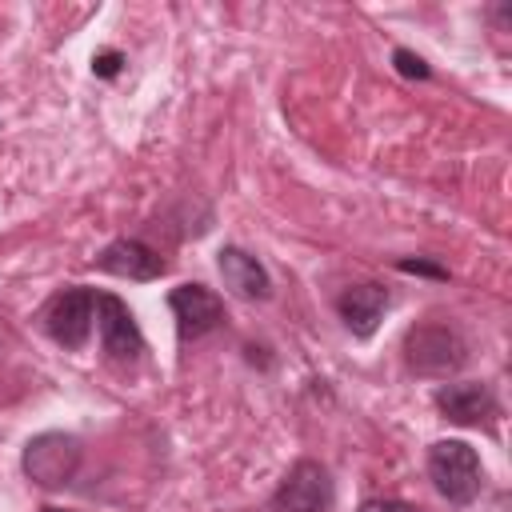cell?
Returning <instances> with one entry per match:
<instances>
[{"instance_id":"cell-5","label":"cell","mask_w":512,"mask_h":512,"mask_svg":"<svg viewBox=\"0 0 512 512\" xmlns=\"http://www.w3.org/2000/svg\"><path fill=\"white\" fill-rule=\"evenodd\" d=\"M268 504H272V512H324L332 504L328 468L316 460H296Z\"/></svg>"},{"instance_id":"cell-13","label":"cell","mask_w":512,"mask_h":512,"mask_svg":"<svg viewBox=\"0 0 512 512\" xmlns=\"http://www.w3.org/2000/svg\"><path fill=\"white\" fill-rule=\"evenodd\" d=\"M120 68H124V52H116V48H104V52L92 56V72H96L100 80L120 76Z\"/></svg>"},{"instance_id":"cell-10","label":"cell","mask_w":512,"mask_h":512,"mask_svg":"<svg viewBox=\"0 0 512 512\" xmlns=\"http://www.w3.org/2000/svg\"><path fill=\"white\" fill-rule=\"evenodd\" d=\"M384 308H388V292H384L380 284H352V288H344L340 300H336V312H340L344 328H348L352 336H360V340H368V336L376 332Z\"/></svg>"},{"instance_id":"cell-4","label":"cell","mask_w":512,"mask_h":512,"mask_svg":"<svg viewBox=\"0 0 512 512\" xmlns=\"http://www.w3.org/2000/svg\"><path fill=\"white\" fill-rule=\"evenodd\" d=\"M92 320H96V292L92 288H64L44 308V332L68 352L88 344Z\"/></svg>"},{"instance_id":"cell-16","label":"cell","mask_w":512,"mask_h":512,"mask_svg":"<svg viewBox=\"0 0 512 512\" xmlns=\"http://www.w3.org/2000/svg\"><path fill=\"white\" fill-rule=\"evenodd\" d=\"M40 512H72V508H40Z\"/></svg>"},{"instance_id":"cell-8","label":"cell","mask_w":512,"mask_h":512,"mask_svg":"<svg viewBox=\"0 0 512 512\" xmlns=\"http://www.w3.org/2000/svg\"><path fill=\"white\" fill-rule=\"evenodd\" d=\"M436 408H440L444 420H452V424H472V428L492 424L496 412H500L492 388H488V384H476V380L436 388Z\"/></svg>"},{"instance_id":"cell-1","label":"cell","mask_w":512,"mask_h":512,"mask_svg":"<svg viewBox=\"0 0 512 512\" xmlns=\"http://www.w3.org/2000/svg\"><path fill=\"white\" fill-rule=\"evenodd\" d=\"M428 476L448 504H472L484 484L480 456L464 440H436L428 448Z\"/></svg>"},{"instance_id":"cell-14","label":"cell","mask_w":512,"mask_h":512,"mask_svg":"<svg viewBox=\"0 0 512 512\" xmlns=\"http://www.w3.org/2000/svg\"><path fill=\"white\" fill-rule=\"evenodd\" d=\"M356 512H420V508L408 504V500H396V496H372V500H364Z\"/></svg>"},{"instance_id":"cell-11","label":"cell","mask_w":512,"mask_h":512,"mask_svg":"<svg viewBox=\"0 0 512 512\" xmlns=\"http://www.w3.org/2000/svg\"><path fill=\"white\" fill-rule=\"evenodd\" d=\"M96 264L104 272H112V276H124V280H156L164 272V260L144 240H128V236L124 240H112L96 256Z\"/></svg>"},{"instance_id":"cell-15","label":"cell","mask_w":512,"mask_h":512,"mask_svg":"<svg viewBox=\"0 0 512 512\" xmlns=\"http://www.w3.org/2000/svg\"><path fill=\"white\" fill-rule=\"evenodd\" d=\"M396 268L400 272H416V276H432V280H444L448 276V268H440L432 260H396Z\"/></svg>"},{"instance_id":"cell-6","label":"cell","mask_w":512,"mask_h":512,"mask_svg":"<svg viewBox=\"0 0 512 512\" xmlns=\"http://www.w3.org/2000/svg\"><path fill=\"white\" fill-rule=\"evenodd\" d=\"M96 328H100V344H104V352L112 360H120V364L140 360L144 336H140V324H136L132 308L120 296L96 292Z\"/></svg>"},{"instance_id":"cell-9","label":"cell","mask_w":512,"mask_h":512,"mask_svg":"<svg viewBox=\"0 0 512 512\" xmlns=\"http://www.w3.org/2000/svg\"><path fill=\"white\" fill-rule=\"evenodd\" d=\"M216 268L224 276V288H232L240 300H268L272 296V276L252 252H244L236 244H224L216 252Z\"/></svg>"},{"instance_id":"cell-3","label":"cell","mask_w":512,"mask_h":512,"mask_svg":"<svg viewBox=\"0 0 512 512\" xmlns=\"http://www.w3.org/2000/svg\"><path fill=\"white\" fill-rule=\"evenodd\" d=\"M404 360L420 376H452L468 360V344L456 328L444 324H420L404 336Z\"/></svg>"},{"instance_id":"cell-7","label":"cell","mask_w":512,"mask_h":512,"mask_svg":"<svg viewBox=\"0 0 512 512\" xmlns=\"http://www.w3.org/2000/svg\"><path fill=\"white\" fill-rule=\"evenodd\" d=\"M168 308H172L180 340H200L224 320V300L204 284H176L168 292Z\"/></svg>"},{"instance_id":"cell-2","label":"cell","mask_w":512,"mask_h":512,"mask_svg":"<svg viewBox=\"0 0 512 512\" xmlns=\"http://www.w3.org/2000/svg\"><path fill=\"white\" fill-rule=\"evenodd\" d=\"M20 468L40 488H64L80 468V440L72 432H40L24 444Z\"/></svg>"},{"instance_id":"cell-12","label":"cell","mask_w":512,"mask_h":512,"mask_svg":"<svg viewBox=\"0 0 512 512\" xmlns=\"http://www.w3.org/2000/svg\"><path fill=\"white\" fill-rule=\"evenodd\" d=\"M392 64H396V72L408 76V80H428V76H432V68L424 64V56H416L412 48H396V52H392Z\"/></svg>"}]
</instances>
